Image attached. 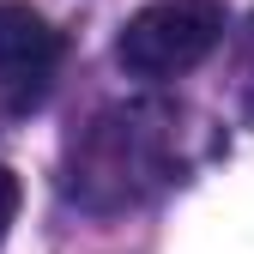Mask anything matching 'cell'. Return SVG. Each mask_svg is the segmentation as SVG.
<instances>
[{"mask_svg": "<svg viewBox=\"0 0 254 254\" xmlns=\"http://www.w3.org/2000/svg\"><path fill=\"white\" fill-rule=\"evenodd\" d=\"M224 37V6L218 0H151L115 37V61L145 85H164L176 73H194Z\"/></svg>", "mask_w": 254, "mask_h": 254, "instance_id": "6da1fadb", "label": "cell"}, {"mask_svg": "<svg viewBox=\"0 0 254 254\" xmlns=\"http://www.w3.org/2000/svg\"><path fill=\"white\" fill-rule=\"evenodd\" d=\"M61 73V30L24 6V0H0V91L12 109H37Z\"/></svg>", "mask_w": 254, "mask_h": 254, "instance_id": "7a4b0ae2", "label": "cell"}, {"mask_svg": "<svg viewBox=\"0 0 254 254\" xmlns=\"http://www.w3.org/2000/svg\"><path fill=\"white\" fill-rule=\"evenodd\" d=\"M242 109H248V121H254V18H248V30H242Z\"/></svg>", "mask_w": 254, "mask_h": 254, "instance_id": "3957f363", "label": "cell"}, {"mask_svg": "<svg viewBox=\"0 0 254 254\" xmlns=\"http://www.w3.org/2000/svg\"><path fill=\"white\" fill-rule=\"evenodd\" d=\"M12 212H18V176L0 164V242H6V224H12Z\"/></svg>", "mask_w": 254, "mask_h": 254, "instance_id": "277c9868", "label": "cell"}]
</instances>
